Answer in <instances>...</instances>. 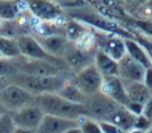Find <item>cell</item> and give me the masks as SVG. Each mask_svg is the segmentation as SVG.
I'll use <instances>...</instances> for the list:
<instances>
[{"label":"cell","instance_id":"cell-9","mask_svg":"<svg viewBox=\"0 0 152 133\" xmlns=\"http://www.w3.org/2000/svg\"><path fill=\"white\" fill-rule=\"evenodd\" d=\"M92 31L95 33L97 49H100L102 52H104L105 55H108L116 61H120L127 55L124 39L116 36V35L103 33V32H97L95 29H92Z\"/></svg>","mask_w":152,"mask_h":133},{"label":"cell","instance_id":"cell-28","mask_svg":"<svg viewBox=\"0 0 152 133\" xmlns=\"http://www.w3.org/2000/svg\"><path fill=\"white\" fill-rule=\"evenodd\" d=\"M19 73V69L13 64L12 60H1L0 59V77L11 80Z\"/></svg>","mask_w":152,"mask_h":133},{"label":"cell","instance_id":"cell-1","mask_svg":"<svg viewBox=\"0 0 152 133\" xmlns=\"http://www.w3.org/2000/svg\"><path fill=\"white\" fill-rule=\"evenodd\" d=\"M35 104L44 112V115H51L67 120H77L81 116L88 117V112L84 104L71 102L59 96L58 93H45L36 96Z\"/></svg>","mask_w":152,"mask_h":133},{"label":"cell","instance_id":"cell-38","mask_svg":"<svg viewBox=\"0 0 152 133\" xmlns=\"http://www.w3.org/2000/svg\"><path fill=\"white\" fill-rule=\"evenodd\" d=\"M13 133H36V129H24V128H16Z\"/></svg>","mask_w":152,"mask_h":133},{"label":"cell","instance_id":"cell-27","mask_svg":"<svg viewBox=\"0 0 152 133\" xmlns=\"http://www.w3.org/2000/svg\"><path fill=\"white\" fill-rule=\"evenodd\" d=\"M77 124H79V128H80L81 133H103L102 129H100L99 123L92 120V118L81 116V117L77 118Z\"/></svg>","mask_w":152,"mask_h":133},{"label":"cell","instance_id":"cell-16","mask_svg":"<svg viewBox=\"0 0 152 133\" xmlns=\"http://www.w3.org/2000/svg\"><path fill=\"white\" fill-rule=\"evenodd\" d=\"M27 11L28 5L26 0H0V20L13 21Z\"/></svg>","mask_w":152,"mask_h":133},{"label":"cell","instance_id":"cell-4","mask_svg":"<svg viewBox=\"0 0 152 133\" xmlns=\"http://www.w3.org/2000/svg\"><path fill=\"white\" fill-rule=\"evenodd\" d=\"M13 64L19 69V72L28 76H39V77H48V76H59L64 73H69L71 70L66 67L56 65L50 61L44 60H34L23 56L13 59Z\"/></svg>","mask_w":152,"mask_h":133},{"label":"cell","instance_id":"cell-13","mask_svg":"<svg viewBox=\"0 0 152 133\" xmlns=\"http://www.w3.org/2000/svg\"><path fill=\"white\" fill-rule=\"evenodd\" d=\"M94 53H87L80 51L79 48L75 47L74 43H68V47L66 49V53L63 56V60L68 65L69 70L74 72H79V70L84 69L86 67L94 64Z\"/></svg>","mask_w":152,"mask_h":133},{"label":"cell","instance_id":"cell-15","mask_svg":"<svg viewBox=\"0 0 152 133\" xmlns=\"http://www.w3.org/2000/svg\"><path fill=\"white\" fill-rule=\"evenodd\" d=\"M145 68H143L139 63L126 55L119 61V77L123 81H139L143 83L144 80Z\"/></svg>","mask_w":152,"mask_h":133},{"label":"cell","instance_id":"cell-29","mask_svg":"<svg viewBox=\"0 0 152 133\" xmlns=\"http://www.w3.org/2000/svg\"><path fill=\"white\" fill-rule=\"evenodd\" d=\"M16 129V125L12 120V116L10 112L4 113L0 117V133H13Z\"/></svg>","mask_w":152,"mask_h":133},{"label":"cell","instance_id":"cell-7","mask_svg":"<svg viewBox=\"0 0 152 133\" xmlns=\"http://www.w3.org/2000/svg\"><path fill=\"white\" fill-rule=\"evenodd\" d=\"M84 105L88 112V118H92L95 121H104L111 113L115 112L119 107H121L112 99L103 94L102 92L88 96Z\"/></svg>","mask_w":152,"mask_h":133},{"label":"cell","instance_id":"cell-35","mask_svg":"<svg viewBox=\"0 0 152 133\" xmlns=\"http://www.w3.org/2000/svg\"><path fill=\"white\" fill-rule=\"evenodd\" d=\"M143 84L147 86V89L152 93V67L145 69L144 73V80H143Z\"/></svg>","mask_w":152,"mask_h":133},{"label":"cell","instance_id":"cell-19","mask_svg":"<svg viewBox=\"0 0 152 133\" xmlns=\"http://www.w3.org/2000/svg\"><path fill=\"white\" fill-rule=\"evenodd\" d=\"M124 43H126L127 55H128L129 57H132L136 63H139L140 65L143 68H145V69L152 67L151 59H150V56H148L144 47H142V45L134 39H124Z\"/></svg>","mask_w":152,"mask_h":133},{"label":"cell","instance_id":"cell-8","mask_svg":"<svg viewBox=\"0 0 152 133\" xmlns=\"http://www.w3.org/2000/svg\"><path fill=\"white\" fill-rule=\"evenodd\" d=\"M72 81L75 83V85L86 94L87 97L92 96V94L100 92V86H102L103 76L100 75V72L97 70V68L95 67V64L86 67L84 69L76 72L72 76Z\"/></svg>","mask_w":152,"mask_h":133},{"label":"cell","instance_id":"cell-14","mask_svg":"<svg viewBox=\"0 0 152 133\" xmlns=\"http://www.w3.org/2000/svg\"><path fill=\"white\" fill-rule=\"evenodd\" d=\"M75 126H79L77 120H67L51 115H44L42 123L36 129V133H64Z\"/></svg>","mask_w":152,"mask_h":133},{"label":"cell","instance_id":"cell-32","mask_svg":"<svg viewBox=\"0 0 152 133\" xmlns=\"http://www.w3.org/2000/svg\"><path fill=\"white\" fill-rule=\"evenodd\" d=\"M124 108L128 112H131L134 116H142L143 110H144V104H140L136 101H128V104L124 105Z\"/></svg>","mask_w":152,"mask_h":133},{"label":"cell","instance_id":"cell-30","mask_svg":"<svg viewBox=\"0 0 152 133\" xmlns=\"http://www.w3.org/2000/svg\"><path fill=\"white\" fill-rule=\"evenodd\" d=\"M145 1L147 0H121V4H123L127 13L134 15L135 11H139L145 4Z\"/></svg>","mask_w":152,"mask_h":133},{"label":"cell","instance_id":"cell-20","mask_svg":"<svg viewBox=\"0 0 152 133\" xmlns=\"http://www.w3.org/2000/svg\"><path fill=\"white\" fill-rule=\"evenodd\" d=\"M123 85L129 101H136V102H140V104H145L152 96V93L147 89V86L143 83H139V81H123Z\"/></svg>","mask_w":152,"mask_h":133},{"label":"cell","instance_id":"cell-33","mask_svg":"<svg viewBox=\"0 0 152 133\" xmlns=\"http://www.w3.org/2000/svg\"><path fill=\"white\" fill-rule=\"evenodd\" d=\"M97 123H99L100 129H102L103 133H126L121 128L108 123V121H97Z\"/></svg>","mask_w":152,"mask_h":133},{"label":"cell","instance_id":"cell-21","mask_svg":"<svg viewBox=\"0 0 152 133\" xmlns=\"http://www.w3.org/2000/svg\"><path fill=\"white\" fill-rule=\"evenodd\" d=\"M135 118H136V116H134L131 112H128L124 107H119L118 109L111 113L104 121H108V123L119 126V128H121L127 133L134 128Z\"/></svg>","mask_w":152,"mask_h":133},{"label":"cell","instance_id":"cell-36","mask_svg":"<svg viewBox=\"0 0 152 133\" xmlns=\"http://www.w3.org/2000/svg\"><path fill=\"white\" fill-rule=\"evenodd\" d=\"M143 116L148 118V120L152 121V96L150 97L147 102L144 104V110H143Z\"/></svg>","mask_w":152,"mask_h":133},{"label":"cell","instance_id":"cell-24","mask_svg":"<svg viewBox=\"0 0 152 133\" xmlns=\"http://www.w3.org/2000/svg\"><path fill=\"white\" fill-rule=\"evenodd\" d=\"M20 56L19 45L16 39L0 36V59L1 60H13Z\"/></svg>","mask_w":152,"mask_h":133},{"label":"cell","instance_id":"cell-37","mask_svg":"<svg viewBox=\"0 0 152 133\" xmlns=\"http://www.w3.org/2000/svg\"><path fill=\"white\" fill-rule=\"evenodd\" d=\"M10 80H7V78H3V77H0V93H1L3 91H4L5 88H7L8 85H10Z\"/></svg>","mask_w":152,"mask_h":133},{"label":"cell","instance_id":"cell-22","mask_svg":"<svg viewBox=\"0 0 152 133\" xmlns=\"http://www.w3.org/2000/svg\"><path fill=\"white\" fill-rule=\"evenodd\" d=\"M124 28L127 31H139L142 32L144 36L152 37V19H145V17H137V16L127 15L123 20Z\"/></svg>","mask_w":152,"mask_h":133},{"label":"cell","instance_id":"cell-3","mask_svg":"<svg viewBox=\"0 0 152 133\" xmlns=\"http://www.w3.org/2000/svg\"><path fill=\"white\" fill-rule=\"evenodd\" d=\"M69 19L79 21L81 24H86V25L91 27L92 29H95L97 32L116 35V36L121 37V39H134V33L127 31L121 24H119V21L112 20V19L107 17V16L102 15L99 12L76 9L69 12Z\"/></svg>","mask_w":152,"mask_h":133},{"label":"cell","instance_id":"cell-6","mask_svg":"<svg viewBox=\"0 0 152 133\" xmlns=\"http://www.w3.org/2000/svg\"><path fill=\"white\" fill-rule=\"evenodd\" d=\"M35 100L36 96L15 84H10L0 93V102L7 109V112H15L21 108L35 105Z\"/></svg>","mask_w":152,"mask_h":133},{"label":"cell","instance_id":"cell-25","mask_svg":"<svg viewBox=\"0 0 152 133\" xmlns=\"http://www.w3.org/2000/svg\"><path fill=\"white\" fill-rule=\"evenodd\" d=\"M75 47L79 48L80 51L83 52H87V53H96L97 51V47H96V39H95V33L92 29H87L81 37L77 40L76 43H74Z\"/></svg>","mask_w":152,"mask_h":133},{"label":"cell","instance_id":"cell-18","mask_svg":"<svg viewBox=\"0 0 152 133\" xmlns=\"http://www.w3.org/2000/svg\"><path fill=\"white\" fill-rule=\"evenodd\" d=\"M94 64L100 72L103 77H110V76H119V61L113 60L100 49L96 51L94 57Z\"/></svg>","mask_w":152,"mask_h":133},{"label":"cell","instance_id":"cell-26","mask_svg":"<svg viewBox=\"0 0 152 133\" xmlns=\"http://www.w3.org/2000/svg\"><path fill=\"white\" fill-rule=\"evenodd\" d=\"M87 29L88 28L84 27V24L69 19V20L67 21L66 27H64V33H66V37L69 43H76Z\"/></svg>","mask_w":152,"mask_h":133},{"label":"cell","instance_id":"cell-17","mask_svg":"<svg viewBox=\"0 0 152 133\" xmlns=\"http://www.w3.org/2000/svg\"><path fill=\"white\" fill-rule=\"evenodd\" d=\"M39 43L50 55L63 59L69 41L63 35H53V36H48V37H40Z\"/></svg>","mask_w":152,"mask_h":133},{"label":"cell","instance_id":"cell-31","mask_svg":"<svg viewBox=\"0 0 152 133\" xmlns=\"http://www.w3.org/2000/svg\"><path fill=\"white\" fill-rule=\"evenodd\" d=\"M152 125V121L148 120L145 116H136L135 118V123H134V128L132 129H139V131H143V132H147L148 129L151 128Z\"/></svg>","mask_w":152,"mask_h":133},{"label":"cell","instance_id":"cell-2","mask_svg":"<svg viewBox=\"0 0 152 133\" xmlns=\"http://www.w3.org/2000/svg\"><path fill=\"white\" fill-rule=\"evenodd\" d=\"M72 73V72H69ZM68 73L59 76H48V77H39V76H28L23 75L19 72L15 77L10 80L11 84L19 85L32 93L34 96H40V94L45 93H59L63 89V86L67 84L68 78Z\"/></svg>","mask_w":152,"mask_h":133},{"label":"cell","instance_id":"cell-41","mask_svg":"<svg viewBox=\"0 0 152 133\" xmlns=\"http://www.w3.org/2000/svg\"><path fill=\"white\" fill-rule=\"evenodd\" d=\"M127 133H145V132L139 131V129H131V131H129V132H127Z\"/></svg>","mask_w":152,"mask_h":133},{"label":"cell","instance_id":"cell-34","mask_svg":"<svg viewBox=\"0 0 152 133\" xmlns=\"http://www.w3.org/2000/svg\"><path fill=\"white\" fill-rule=\"evenodd\" d=\"M137 17H145V19H152V0H147L145 4L137 11Z\"/></svg>","mask_w":152,"mask_h":133},{"label":"cell","instance_id":"cell-10","mask_svg":"<svg viewBox=\"0 0 152 133\" xmlns=\"http://www.w3.org/2000/svg\"><path fill=\"white\" fill-rule=\"evenodd\" d=\"M28 12L39 21H56L64 15L63 9L53 0H26Z\"/></svg>","mask_w":152,"mask_h":133},{"label":"cell","instance_id":"cell-11","mask_svg":"<svg viewBox=\"0 0 152 133\" xmlns=\"http://www.w3.org/2000/svg\"><path fill=\"white\" fill-rule=\"evenodd\" d=\"M10 113L12 116V120L15 123L16 128L24 129H37V126L40 125L43 117H44V112L36 104Z\"/></svg>","mask_w":152,"mask_h":133},{"label":"cell","instance_id":"cell-5","mask_svg":"<svg viewBox=\"0 0 152 133\" xmlns=\"http://www.w3.org/2000/svg\"><path fill=\"white\" fill-rule=\"evenodd\" d=\"M16 41H18V45H19L20 56H23V57L34 59V60L50 61V63H53V64H56V65L68 68V65L66 64V61H64L63 59L55 57V56L50 55V53L40 45L39 40H37L36 37L31 36V35H20V36L16 37Z\"/></svg>","mask_w":152,"mask_h":133},{"label":"cell","instance_id":"cell-12","mask_svg":"<svg viewBox=\"0 0 152 133\" xmlns=\"http://www.w3.org/2000/svg\"><path fill=\"white\" fill-rule=\"evenodd\" d=\"M100 92L113 101H116L119 105L124 107L128 104L129 99L126 93L123 81L119 76H110V77H103L102 86H100Z\"/></svg>","mask_w":152,"mask_h":133},{"label":"cell","instance_id":"cell-39","mask_svg":"<svg viewBox=\"0 0 152 133\" xmlns=\"http://www.w3.org/2000/svg\"><path fill=\"white\" fill-rule=\"evenodd\" d=\"M64 133H81V131H80V128H79V126H75V128L68 129V131H66Z\"/></svg>","mask_w":152,"mask_h":133},{"label":"cell","instance_id":"cell-40","mask_svg":"<svg viewBox=\"0 0 152 133\" xmlns=\"http://www.w3.org/2000/svg\"><path fill=\"white\" fill-rule=\"evenodd\" d=\"M4 113H7V109H5V108L3 107V104L0 102V117H1V116L4 115Z\"/></svg>","mask_w":152,"mask_h":133},{"label":"cell","instance_id":"cell-23","mask_svg":"<svg viewBox=\"0 0 152 133\" xmlns=\"http://www.w3.org/2000/svg\"><path fill=\"white\" fill-rule=\"evenodd\" d=\"M58 94L71 102H76V104H86L87 99H88V97L75 85V83L72 81V76L68 78L67 84L63 86V89H61Z\"/></svg>","mask_w":152,"mask_h":133}]
</instances>
